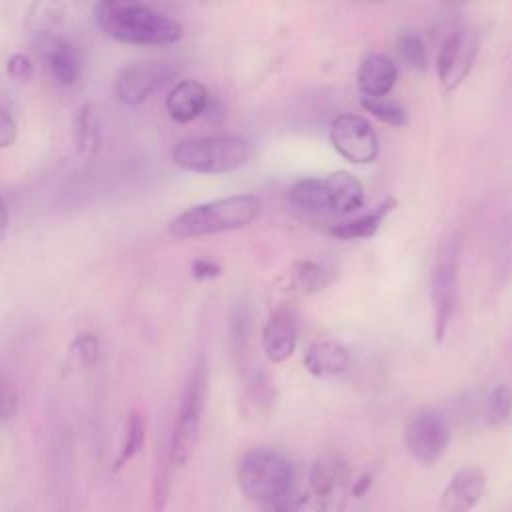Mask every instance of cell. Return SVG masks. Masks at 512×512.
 Instances as JSON below:
<instances>
[{"label":"cell","instance_id":"cell-10","mask_svg":"<svg viewBox=\"0 0 512 512\" xmlns=\"http://www.w3.org/2000/svg\"><path fill=\"white\" fill-rule=\"evenodd\" d=\"M332 148L352 164H372L378 158V136L360 114H338L328 130Z\"/></svg>","mask_w":512,"mask_h":512},{"label":"cell","instance_id":"cell-11","mask_svg":"<svg viewBox=\"0 0 512 512\" xmlns=\"http://www.w3.org/2000/svg\"><path fill=\"white\" fill-rule=\"evenodd\" d=\"M30 42L60 86H74L80 80L82 56L78 46L60 30L28 32Z\"/></svg>","mask_w":512,"mask_h":512},{"label":"cell","instance_id":"cell-9","mask_svg":"<svg viewBox=\"0 0 512 512\" xmlns=\"http://www.w3.org/2000/svg\"><path fill=\"white\" fill-rule=\"evenodd\" d=\"M450 444V426L436 410L416 412L404 428V448L422 466L436 464Z\"/></svg>","mask_w":512,"mask_h":512},{"label":"cell","instance_id":"cell-7","mask_svg":"<svg viewBox=\"0 0 512 512\" xmlns=\"http://www.w3.org/2000/svg\"><path fill=\"white\" fill-rule=\"evenodd\" d=\"M350 492V468L338 456H322L310 468L308 488L298 512H344Z\"/></svg>","mask_w":512,"mask_h":512},{"label":"cell","instance_id":"cell-5","mask_svg":"<svg viewBox=\"0 0 512 512\" xmlns=\"http://www.w3.org/2000/svg\"><path fill=\"white\" fill-rule=\"evenodd\" d=\"M206 398H208V370H206V362L200 358L190 370L186 384L182 388L180 406H178L176 422H174L170 444H168V458L172 468L186 466L196 450V444L200 440L202 418L206 410Z\"/></svg>","mask_w":512,"mask_h":512},{"label":"cell","instance_id":"cell-23","mask_svg":"<svg viewBox=\"0 0 512 512\" xmlns=\"http://www.w3.org/2000/svg\"><path fill=\"white\" fill-rule=\"evenodd\" d=\"M74 138H76V146L80 152L88 154L98 148L100 130H98V122H96L92 104H84L82 108H78L76 120H74Z\"/></svg>","mask_w":512,"mask_h":512},{"label":"cell","instance_id":"cell-8","mask_svg":"<svg viewBox=\"0 0 512 512\" xmlns=\"http://www.w3.org/2000/svg\"><path fill=\"white\" fill-rule=\"evenodd\" d=\"M180 66L168 60H142L124 66L112 84L116 100L124 106H138L156 90L178 78Z\"/></svg>","mask_w":512,"mask_h":512},{"label":"cell","instance_id":"cell-17","mask_svg":"<svg viewBox=\"0 0 512 512\" xmlns=\"http://www.w3.org/2000/svg\"><path fill=\"white\" fill-rule=\"evenodd\" d=\"M302 364L314 378H336L348 372L352 356L346 346L334 340H318L308 346Z\"/></svg>","mask_w":512,"mask_h":512},{"label":"cell","instance_id":"cell-29","mask_svg":"<svg viewBox=\"0 0 512 512\" xmlns=\"http://www.w3.org/2000/svg\"><path fill=\"white\" fill-rule=\"evenodd\" d=\"M6 74L14 80V82H28L34 74V66H32V60L22 54V52H16L12 54L8 60H6Z\"/></svg>","mask_w":512,"mask_h":512},{"label":"cell","instance_id":"cell-31","mask_svg":"<svg viewBox=\"0 0 512 512\" xmlns=\"http://www.w3.org/2000/svg\"><path fill=\"white\" fill-rule=\"evenodd\" d=\"M222 274V268L220 264H216L214 260L210 258H196L192 262V276L196 280H210V278H216Z\"/></svg>","mask_w":512,"mask_h":512},{"label":"cell","instance_id":"cell-16","mask_svg":"<svg viewBox=\"0 0 512 512\" xmlns=\"http://www.w3.org/2000/svg\"><path fill=\"white\" fill-rule=\"evenodd\" d=\"M296 322L288 310H274L262 330V350L272 364L286 362L296 350Z\"/></svg>","mask_w":512,"mask_h":512},{"label":"cell","instance_id":"cell-32","mask_svg":"<svg viewBox=\"0 0 512 512\" xmlns=\"http://www.w3.org/2000/svg\"><path fill=\"white\" fill-rule=\"evenodd\" d=\"M370 484H372V476H370V474H362V476L350 486V494H352L354 498H360V496H364V494L368 492Z\"/></svg>","mask_w":512,"mask_h":512},{"label":"cell","instance_id":"cell-22","mask_svg":"<svg viewBox=\"0 0 512 512\" xmlns=\"http://www.w3.org/2000/svg\"><path fill=\"white\" fill-rule=\"evenodd\" d=\"M326 272L312 260H298L290 272V284L302 294H314L326 286Z\"/></svg>","mask_w":512,"mask_h":512},{"label":"cell","instance_id":"cell-2","mask_svg":"<svg viewBox=\"0 0 512 512\" xmlns=\"http://www.w3.org/2000/svg\"><path fill=\"white\" fill-rule=\"evenodd\" d=\"M260 212L262 202L254 194L224 196L186 208L168 224V232L174 238H202L232 232L250 226Z\"/></svg>","mask_w":512,"mask_h":512},{"label":"cell","instance_id":"cell-28","mask_svg":"<svg viewBox=\"0 0 512 512\" xmlns=\"http://www.w3.org/2000/svg\"><path fill=\"white\" fill-rule=\"evenodd\" d=\"M18 410V394L6 374L0 372V422L10 420Z\"/></svg>","mask_w":512,"mask_h":512},{"label":"cell","instance_id":"cell-20","mask_svg":"<svg viewBox=\"0 0 512 512\" xmlns=\"http://www.w3.org/2000/svg\"><path fill=\"white\" fill-rule=\"evenodd\" d=\"M288 206L304 216L330 214L324 180L316 176H306L296 180L288 190Z\"/></svg>","mask_w":512,"mask_h":512},{"label":"cell","instance_id":"cell-30","mask_svg":"<svg viewBox=\"0 0 512 512\" xmlns=\"http://www.w3.org/2000/svg\"><path fill=\"white\" fill-rule=\"evenodd\" d=\"M16 136H18L16 118H14V114L10 112V108L0 102V150L12 146L14 140H16Z\"/></svg>","mask_w":512,"mask_h":512},{"label":"cell","instance_id":"cell-15","mask_svg":"<svg viewBox=\"0 0 512 512\" xmlns=\"http://www.w3.org/2000/svg\"><path fill=\"white\" fill-rule=\"evenodd\" d=\"M210 100L208 88L194 78L176 82L166 96V112L178 124H188L204 116Z\"/></svg>","mask_w":512,"mask_h":512},{"label":"cell","instance_id":"cell-25","mask_svg":"<svg viewBox=\"0 0 512 512\" xmlns=\"http://www.w3.org/2000/svg\"><path fill=\"white\" fill-rule=\"evenodd\" d=\"M512 414V388L508 384H496L486 398V422L490 426L504 424Z\"/></svg>","mask_w":512,"mask_h":512},{"label":"cell","instance_id":"cell-34","mask_svg":"<svg viewBox=\"0 0 512 512\" xmlns=\"http://www.w3.org/2000/svg\"><path fill=\"white\" fill-rule=\"evenodd\" d=\"M260 512H290V510H288L286 504L274 502V504H264V506L260 508Z\"/></svg>","mask_w":512,"mask_h":512},{"label":"cell","instance_id":"cell-21","mask_svg":"<svg viewBox=\"0 0 512 512\" xmlns=\"http://www.w3.org/2000/svg\"><path fill=\"white\" fill-rule=\"evenodd\" d=\"M144 438H146V422L144 416L134 410L128 414L126 418V426H124V434H122V442H120V450L118 456L114 460V470H122L144 446Z\"/></svg>","mask_w":512,"mask_h":512},{"label":"cell","instance_id":"cell-13","mask_svg":"<svg viewBox=\"0 0 512 512\" xmlns=\"http://www.w3.org/2000/svg\"><path fill=\"white\" fill-rule=\"evenodd\" d=\"M484 488V470L480 466H464L444 486L438 498V508L440 512H470L480 502Z\"/></svg>","mask_w":512,"mask_h":512},{"label":"cell","instance_id":"cell-19","mask_svg":"<svg viewBox=\"0 0 512 512\" xmlns=\"http://www.w3.org/2000/svg\"><path fill=\"white\" fill-rule=\"evenodd\" d=\"M396 206V198L388 196L384 198L376 208L360 214V216H354V218H348L344 222H338L334 226L328 228V234L338 238V240H364V238H372L382 222L386 220V216L394 210Z\"/></svg>","mask_w":512,"mask_h":512},{"label":"cell","instance_id":"cell-26","mask_svg":"<svg viewBox=\"0 0 512 512\" xmlns=\"http://www.w3.org/2000/svg\"><path fill=\"white\" fill-rule=\"evenodd\" d=\"M396 48L400 58L414 70H426L428 56H426V44L424 38L416 32H404L396 40Z\"/></svg>","mask_w":512,"mask_h":512},{"label":"cell","instance_id":"cell-3","mask_svg":"<svg viewBox=\"0 0 512 512\" xmlns=\"http://www.w3.org/2000/svg\"><path fill=\"white\" fill-rule=\"evenodd\" d=\"M252 146L240 136H192L172 148V162L184 172L228 174L248 164Z\"/></svg>","mask_w":512,"mask_h":512},{"label":"cell","instance_id":"cell-27","mask_svg":"<svg viewBox=\"0 0 512 512\" xmlns=\"http://www.w3.org/2000/svg\"><path fill=\"white\" fill-rule=\"evenodd\" d=\"M70 352L78 360V364L90 368L98 362V352H100L98 338L94 334H82L72 342Z\"/></svg>","mask_w":512,"mask_h":512},{"label":"cell","instance_id":"cell-14","mask_svg":"<svg viewBox=\"0 0 512 512\" xmlns=\"http://www.w3.org/2000/svg\"><path fill=\"white\" fill-rule=\"evenodd\" d=\"M398 80V68L384 52H368L356 70V86L362 98H384Z\"/></svg>","mask_w":512,"mask_h":512},{"label":"cell","instance_id":"cell-18","mask_svg":"<svg viewBox=\"0 0 512 512\" xmlns=\"http://www.w3.org/2000/svg\"><path fill=\"white\" fill-rule=\"evenodd\" d=\"M324 188H326V198H328V208L330 214L334 216H348L364 208V186L362 182L344 170L330 172L328 176L322 178Z\"/></svg>","mask_w":512,"mask_h":512},{"label":"cell","instance_id":"cell-6","mask_svg":"<svg viewBox=\"0 0 512 512\" xmlns=\"http://www.w3.org/2000/svg\"><path fill=\"white\" fill-rule=\"evenodd\" d=\"M458 266H460V242L456 236H448L440 242L432 272H430V304L434 340L440 344L452 324V316L458 304Z\"/></svg>","mask_w":512,"mask_h":512},{"label":"cell","instance_id":"cell-4","mask_svg":"<svg viewBox=\"0 0 512 512\" xmlns=\"http://www.w3.org/2000/svg\"><path fill=\"white\" fill-rule=\"evenodd\" d=\"M294 482L290 460L272 448H254L236 468V484L244 498L258 504L282 502Z\"/></svg>","mask_w":512,"mask_h":512},{"label":"cell","instance_id":"cell-33","mask_svg":"<svg viewBox=\"0 0 512 512\" xmlns=\"http://www.w3.org/2000/svg\"><path fill=\"white\" fill-rule=\"evenodd\" d=\"M8 220H10V216H8V208H6V202H4V198L0 196V240H2V236L6 234V228H8Z\"/></svg>","mask_w":512,"mask_h":512},{"label":"cell","instance_id":"cell-24","mask_svg":"<svg viewBox=\"0 0 512 512\" xmlns=\"http://www.w3.org/2000/svg\"><path fill=\"white\" fill-rule=\"evenodd\" d=\"M360 104L366 112H370L372 116H376L380 122H384L388 126L402 128L410 122L408 110L400 102H396L388 96H384V98H362Z\"/></svg>","mask_w":512,"mask_h":512},{"label":"cell","instance_id":"cell-12","mask_svg":"<svg viewBox=\"0 0 512 512\" xmlns=\"http://www.w3.org/2000/svg\"><path fill=\"white\" fill-rule=\"evenodd\" d=\"M478 56V36L472 30H454L450 32L438 52L436 72L442 88L454 92L474 68Z\"/></svg>","mask_w":512,"mask_h":512},{"label":"cell","instance_id":"cell-1","mask_svg":"<svg viewBox=\"0 0 512 512\" xmlns=\"http://www.w3.org/2000/svg\"><path fill=\"white\" fill-rule=\"evenodd\" d=\"M94 24L104 36L136 46H168L184 36V28L174 16L132 0L98 2Z\"/></svg>","mask_w":512,"mask_h":512}]
</instances>
